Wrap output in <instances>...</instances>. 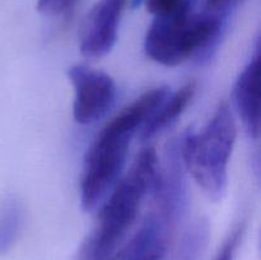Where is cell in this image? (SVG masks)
<instances>
[{
  "label": "cell",
  "instance_id": "4fadbf2b",
  "mask_svg": "<svg viewBox=\"0 0 261 260\" xmlns=\"http://www.w3.org/2000/svg\"><path fill=\"white\" fill-rule=\"evenodd\" d=\"M76 0H37V10L43 15L54 17L68 12Z\"/></svg>",
  "mask_w": 261,
  "mask_h": 260
},
{
  "label": "cell",
  "instance_id": "9a60e30c",
  "mask_svg": "<svg viewBox=\"0 0 261 260\" xmlns=\"http://www.w3.org/2000/svg\"><path fill=\"white\" fill-rule=\"evenodd\" d=\"M237 0H205V10L227 17Z\"/></svg>",
  "mask_w": 261,
  "mask_h": 260
},
{
  "label": "cell",
  "instance_id": "5b68a950",
  "mask_svg": "<svg viewBox=\"0 0 261 260\" xmlns=\"http://www.w3.org/2000/svg\"><path fill=\"white\" fill-rule=\"evenodd\" d=\"M68 76L74 88V120L81 125H89L103 117L116 98L114 79L81 64L70 66Z\"/></svg>",
  "mask_w": 261,
  "mask_h": 260
},
{
  "label": "cell",
  "instance_id": "9c48e42d",
  "mask_svg": "<svg viewBox=\"0 0 261 260\" xmlns=\"http://www.w3.org/2000/svg\"><path fill=\"white\" fill-rule=\"evenodd\" d=\"M195 83L189 82L180 89H177L175 93L168 94L165 101L157 107V110L140 127V139L143 142H147L160 134L168 125L172 124L189 106L195 93Z\"/></svg>",
  "mask_w": 261,
  "mask_h": 260
},
{
  "label": "cell",
  "instance_id": "52a82bcc",
  "mask_svg": "<svg viewBox=\"0 0 261 260\" xmlns=\"http://www.w3.org/2000/svg\"><path fill=\"white\" fill-rule=\"evenodd\" d=\"M233 102L247 135L260 137V54L247 63L237 76L233 87Z\"/></svg>",
  "mask_w": 261,
  "mask_h": 260
},
{
  "label": "cell",
  "instance_id": "277c9868",
  "mask_svg": "<svg viewBox=\"0 0 261 260\" xmlns=\"http://www.w3.org/2000/svg\"><path fill=\"white\" fill-rule=\"evenodd\" d=\"M236 133L231 109L228 103L222 102L201 132L189 134L180 144L184 166L214 201L222 199L227 190L228 163Z\"/></svg>",
  "mask_w": 261,
  "mask_h": 260
},
{
  "label": "cell",
  "instance_id": "6da1fadb",
  "mask_svg": "<svg viewBox=\"0 0 261 260\" xmlns=\"http://www.w3.org/2000/svg\"><path fill=\"white\" fill-rule=\"evenodd\" d=\"M170 93L167 86L144 92L102 127L84 158L81 178L84 212L94 211L114 189L126 163L133 137Z\"/></svg>",
  "mask_w": 261,
  "mask_h": 260
},
{
  "label": "cell",
  "instance_id": "8fae6325",
  "mask_svg": "<svg viewBox=\"0 0 261 260\" xmlns=\"http://www.w3.org/2000/svg\"><path fill=\"white\" fill-rule=\"evenodd\" d=\"M208 224L198 222L191 227L184 237L178 247L175 260H199L201 259L208 241Z\"/></svg>",
  "mask_w": 261,
  "mask_h": 260
},
{
  "label": "cell",
  "instance_id": "5bb4252c",
  "mask_svg": "<svg viewBox=\"0 0 261 260\" xmlns=\"http://www.w3.org/2000/svg\"><path fill=\"white\" fill-rule=\"evenodd\" d=\"M242 232H244V226H241V224L237 226L234 229H232V232L229 233V236L227 237L223 246L219 250L218 255H217L214 260H233L234 252H236L237 246H239L240 244Z\"/></svg>",
  "mask_w": 261,
  "mask_h": 260
},
{
  "label": "cell",
  "instance_id": "7a4b0ae2",
  "mask_svg": "<svg viewBox=\"0 0 261 260\" xmlns=\"http://www.w3.org/2000/svg\"><path fill=\"white\" fill-rule=\"evenodd\" d=\"M158 171L157 152L153 147L144 148L102 205L97 226L81 249V260H112L119 244L137 221L143 200L154 190Z\"/></svg>",
  "mask_w": 261,
  "mask_h": 260
},
{
  "label": "cell",
  "instance_id": "3957f363",
  "mask_svg": "<svg viewBox=\"0 0 261 260\" xmlns=\"http://www.w3.org/2000/svg\"><path fill=\"white\" fill-rule=\"evenodd\" d=\"M224 20V15L208 10L193 14L191 9L154 17L145 35V54L168 68L180 65L193 56L211 58L223 33Z\"/></svg>",
  "mask_w": 261,
  "mask_h": 260
},
{
  "label": "cell",
  "instance_id": "30bf717a",
  "mask_svg": "<svg viewBox=\"0 0 261 260\" xmlns=\"http://www.w3.org/2000/svg\"><path fill=\"white\" fill-rule=\"evenodd\" d=\"M23 218L19 201L10 198L0 206V252H7L17 240Z\"/></svg>",
  "mask_w": 261,
  "mask_h": 260
},
{
  "label": "cell",
  "instance_id": "8992f818",
  "mask_svg": "<svg viewBox=\"0 0 261 260\" xmlns=\"http://www.w3.org/2000/svg\"><path fill=\"white\" fill-rule=\"evenodd\" d=\"M127 0H98L86 15L79 33V50L89 59L106 56L117 40Z\"/></svg>",
  "mask_w": 261,
  "mask_h": 260
},
{
  "label": "cell",
  "instance_id": "7c38bea8",
  "mask_svg": "<svg viewBox=\"0 0 261 260\" xmlns=\"http://www.w3.org/2000/svg\"><path fill=\"white\" fill-rule=\"evenodd\" d=\"M145 8L154 17H167L191 9V0H144Z\"/></svg>",
  "mask_w": 261,
  "mask_h": 260
},
{
  "label": "cell",
  "instance_id": "ba28073f",
  "mask_svg": "<svg viewBox=\"0 0 261 260\" xmlns=\"http://www.w3.org/2000/svg\"><path fill=\"white\" fill-rule=\"evenodd\" d=\"M173 224L158 211L148 214L142 227L122 251L120 260H162Z\"/></svg>",
  "mask_w": 261,
  "mask_h": 260
}]
</instances>
